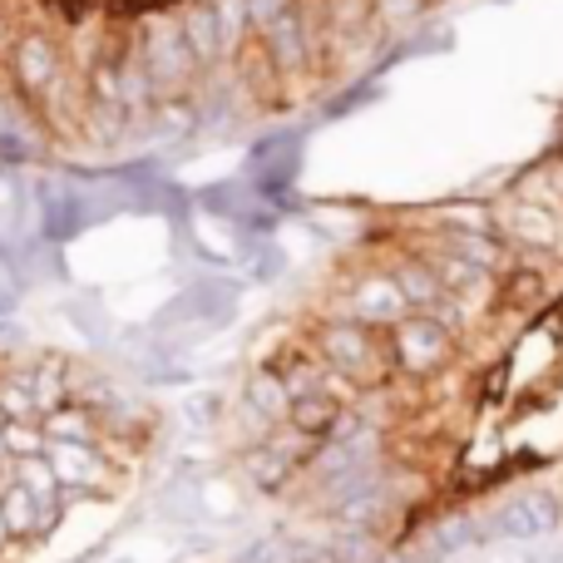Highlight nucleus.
<instances>
[{"instance_id":"f257e3e1","label":"nucleus","mask_w":563,"mask_h":563,"mask_svg":"<svg viewBox=\"0 0 563 563\" xmlns=\"http://www.w3.org/2000/svg\"><path fill=\"white\" fill-rule=\"evenodd\" d=\"M144 65H148V75H154V89H178L198 69V59H194V49H188L184 30H178L174 20H164V25L148 30Z\"/></svg>"},{"instance_id":"f03ea898","label":"nucleus","mask_w":563,"mask_h":563,"mask_svg":"<svg viewBox=\"0 0 563 563\" xmlns=\"http://www.w3.org/2000/svg\"><path fill=\"white\" fill-rule=\"evenodd\" d=\"M554 529H559V505L539 489V495L509 499V505L489 519L485 534H495V539H544V534H554Z\"/></svg>"},{"instance_id":"7ed1b4c3","label":"nucleus","mask_w":563,"mask_h":563,"mask_svg":"<svg viewBox=\"0 0 563 563\" xmlns=\"http://www.w3.org/2000/svg\"><path fill=\"white\" fill-rule=\"evenodd\" d=\"M10 65H15V85L25 95H49L59 85V49L49 35H20L10 49Z\"/></svg>"},{"instance_id":"20e7f679","label":"nucleus","mask_w":563,"mask_h":563,"mask_svg":"<svg viewBox=\"0 0 563 563\" xmlns=\"http://www.w3.org/2000/svg\"><path fill=\"white\" fill-rule=\"evenodd\" d=\"M396 351H400V366L406 371H435L450 351V336L440 321L430 317H410L396 327Z\"/></svg>"},{"instance_id":"39448f33","label":"nucleus","mask_w":563,"mask_h":563,"mask_svg":"<svg viewBox=\"0 0 563 563\" xmlns=\"http://www.w3.org/2000/svg\"><path fill=\"white\" fill-rule=\"evenodd\" d=\"M45 460L55 470L59 489H95L104 479V460L95 445H69V440H45Z\"/></svg>"},{"instance_id":"423d86ee","label":"nucleus","mask_w":563,"mask_h":563,"mask_svg":"<svg viewBox=\"0 0 563 563\" xmlns=\"http://www.w3.org/2000/svg\"><path fill=\"white\" fill-rule=\"evenodd\" d=\"M95 406H85V400H59L55 410H45L40 416V435L45 440H69V445H95Z\"/></svg>"},{"instance_id":"0eeeda50","label":"nucleus","mask_w":563,"mask_h":563,"mask_svg":"<svg viewBox=\"0 0 563 563\" xmlns=\"http://www.w3.org/2000/svg\"><path fill=\"white\" fill-rule=\"evenodd\" d=\"M15 485L25 489V495L35 499L49 519L59 515V495H65V489H59V479H55V470H49L45 450H40V455H20L15 460Z\"/></svg>"},{"instance_id":"6e6552de","label":"nucleus","mask_w":563,"mask_h":563,"mask_svg":"<svg viewBox=\"0 0 563 563\" xmlns=\"http://www.w3.org/2000/svg\"><path fill=\"white\" fill-rule=\"evenodd\" d=\"M321 346H327L331 366L336 371H366L371 366V336L356 321H336V327L321 331Z\"/></svg>"},{"instance_id":"1a4fd4ad","label":"nucleus","mask_w":563,"mask_h":563,"mask_svg":"<svg viewBox=\"0 0 563 563\" xmlns=\"http://www.w3.org/2000/svg\"><path fill=\"white\" fill-rule=\"evenodd\" d=\"M0 519H5L10 539H35L40 529H49V515L25 495L20 485H5L0 489Z\"/></svg>"},{"instance_id":"9d476101","label":"nucleus","mask_w":563,"mask_h":563,"mask_svg":"<svg viewBox=\"0 0 563 563\" xmlns=\"http://www.w3.org/2000/svg\"><path fill=\"white\" fill-rule=\"evenodd\" d=\"M178 30H184L188 49H194V59L203 65V59H218L223 55V35H218V20L208 5H194L184 20H178Z\"/></svg>"},{"instance_id":"9b49d317","label":"nucleus","mask_w":563,"mask_h":563,"mask_svg":"<svg viewBox=\"0 0 563 563\" xmlns=\"http://www.w3.org/2000/svg\"><path fill=\"white\" fill-rule=\"evenodd\" d=\"M114 89H119V109H129V114H134V109H148L158 95L144 59H129L124 69H114Z\"/></svg>"},{"instance_id":"f8f14e48","label":"nucleus","mask_w":563,"mask_h":563,"mask_svg":"<svg viewBox=\"0 0 563 563\" xmlns=\"http://www.w3.org/2000/svg\"><path fill=\"white\" fill-rule=\"evenodd\" d=\"M356 311L361 317H376V321H400L406 317V297L396 291V282H366V287L356 291Z\"/></svg>"},{"instance_id":"ddd939ff","label":"nucleus","mask_w":563,"mask_h":563,"mask_svg":"<svg viewBox=\"0 0 563 563\" xmlns=\"http://www.w3.org/2000/svg\"><path fill=\"white\" fill-rule=\"evenodd\" d=\"M336 410H341V400H331V396H297L287 410V420L301 430V435H321V430L336 426Z\"/></svg>"},{"instance_id":"4468645a","label":"nucleus","mask_w":563,"mask_h":563,"mask_svg":"<svg viewBox=\"0 0 563 563\" xmlns=\"http://www.w3.org/2000/svg\"><path fill=\"white\" fill-rule=\"evenodd\" d=\"M396 291L406 297V307H435L440 297H445V287L435 282V273H426L420 263H406L396 273Z\"/></svg>"},{"instance_id":"2eb2a0df","label":"nucleus","mask_w":563,"mask_h":563,"mask_svg":"<svg viewBox=\"0 0 563 563\" xmlns=\"http://www.w3.org/2000/svg\"><path fill=\"white\" fill-rule=\"evenodd\" d=\"M485 267H475V263H465V257H445V263H440V273H435V282L445 291H460V297H485Z\"/></svg>"},{"instance_id":"dca6fc26","label":"nucleus","mask_w":563,"mask_h":563,"mask_svg":"<svg viewBox=\"0 0 563 563\" xmlns=\"http://www.w3.org/2000/svg\"><path fill=\"white\" fill-rule=\"evenodd\" d=\"M380 505H386V499H380V489L376 485H361V489H351V495L336 499V519L346 529H361V525H371V519L380 515Z\"/></svg>"},{"instance_id":"f3484780","label":"nucleus","mask_w":563,"mask_h":563,"mask_svg":"<svg viewBox=\"0 0 563 563\" xmlns=\"http://www.w3.org/2000/svg\"><path fill=\"white\" fill-rule=\"evenodd\" d=\"M247 396H253V410L263 420H287L291 410V396L282 390V380L273 376V371H263V376H253V386H247Z\"/></svg>"},{"instance_id":"a211bd4d","label":"nucleus","mask_w":563,"mask_h":563,"mask_svg":"<svg viewBox=\"0 0 563 563\" xmlns=\"http://www.w3.org/2000/svg\"><path fill=\"white\" fill-rule=\"evenodd\" d=\"M263 30H267V40H273L277 65L282 69L297 65V59H301V25H297V15H291V10H282L273 25H263Z\"/></svg>"},{"instance_id":"6ab92c4d","label":"nucleus","mask_w":563,"mask_h":563,"mask_svg":"<svg viewBox=\"0 0 563 563\" xmlns=\"http://www.w3.org/2000/svg\"><path fill=\"white\" fill-rule=\"evenodd\" d=\"M0 445L5 455H40L45 450V435H40V420H0Z\"/></svg>"},{"instance_id":"aec40b11","label":"nucleus","mask_w":563,"mask_h":563,"mask_svg":"<svg viewBox=\"0 0 563 563\" xmlns=\"http://www.w3.org/2000/svg\"><path fill=\"white\" fill-rule=\"evenodd\" d=\"M213 20H218V35H223V49H233L247 30V0H213Z\"/></svg>"},{"instance_id":"412c9836","label":"nucleus","mask_w":563,"mask_h":563,"mask_svg":"<svg viewBox=\"0 0 563 563\" xmlns=\"http://www.w3.org/2000/svg\"><path fill=\"white\" fill-rule=\"evenodd\" d=\"M287 460L282 455H273V450H253V455H247V475H253V485H263V489H277L282 479H287Z\"/></svg>"},{"instance_id":"4be33fe9","label":"nucleus","mask_w":563,"mask_h":563,"mask_svg":"<svg viewBox=\"0 0 563 563\" xmlns=\"http://www.w3.org/2000/svg\"><path fill=\"white\" fill-rule=\"evenodd\" d=\"M509 228H515L519 238H529V243H554L559 238V228L549 223L539 208H515V213H509Z\"/></svg>"},{"instance_id":"5701e85b","label":"nucleus","mask_w":563,"mask_h":563,"mask_svg":"<svg viewBox=\"0 0 563 563\" xmlns=\"http://www.w3.org/2000/svg\"><path fill=\"white\" fill-rule=\"evenodd\" d=\"M450 257H465V263H475L489 273V263H499V247L485 243V238H475V233H460L455 243H450Z\"/></svg>"},{"instance_id":"b1692460","label":"nucleus","mask_w":563,"mask_h":563,"mask_svg":"<svg viewBox=\"0 0 563 563\" xmlns=\"http://www.w3.org/2000/svg\"><path fill=\"white\" fill-rule=\"evenodd\" d=\"M282 10H291V0H247V25H273Z\"/></svg>"},{"instance_id":"393cba45","label":"nucleus","mask_w":563,"mask_h":563,"mask_svg":"<svg viewBox=\"0 0 563 563\" xmlns=\"http://www.w3.org/2000/svg\"><path fill=\"white\" fill-rule=\"evenodd\" d=\"M475 539H479L475 525H445L435 544H440V549H465V544H475Z\"/></svg>"},{"instance_id":"a878e982","label":"nucleus","mask_w":563,"mask_h":563,"mask_svg":"<svg viewBox=\"0 0 563 563\" xmlns=\"http://www.w3.org/2000/svg\"><path fill=\"white\" fill-rule=\"evenodd\" d=\"M380 5V15H390V20H400V15H410V10L420 5V0H376Z\"/></svg>"},{"instance_id":"bb28decb","label":"nucleus","mask_w":563,"mask_h":563,"mask_svg":"<svg viewBox=\"0 0 563 563\" xmlns=\"http://www.w3.org/2000/svg\"><path fill=\"white\" fill-rule=\"evenodd\" d=\"M10 544V529H5V519H0V549H5Z\"/></svg>"},{"instance_id":"cd10ccee","label":"nucleus","mask_w":563,"mask_h":563,"mask_svg":"<svg viewBox=\"0 0 563 563\" xmlns=\"http://www.w3.org/2000/svg\"><path fill=\"white\" fill-rule=\"evenodd\" d=\"M0 460H5V445H0Z\"/></svg>"}]
</instances>
